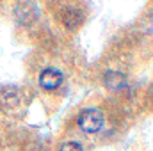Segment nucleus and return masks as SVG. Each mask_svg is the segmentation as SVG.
I'll list each match as a JSON object with an SVG mask.
<instances>
[{"label": "nucleus", "instance_id": "obj_1", "mask_svg": "<svg viewBox=\"0 0 153 151\" xmlns=\"http://www.w3.org/2000/svg\"><path fill=\"white\" fill-rule=\"evenodd\" d=\"M103 112L98 109H85L78 115V126L84 133H98L103 128Z\"/></svg>", "mask_w": 153, "mask_h": 151}, {"label": "nucleus", "instance_id": "obj_2", "mask_svg": "<svg viewBox=\"0 0 153 151\" xmlns=\"http://www.w3.org/2000/svg\"><path fill=\"white\" fill-rule=\"evenodd\" d=\"M62 80H64V76H62V73H61L59 70H55V68H46V70H43L41 75H39V85H41L45 91H53V89H57V87L62 84Z\"/></svg>", "mask_w": 153, "mask_h": 151}, {"label": "nucleus", "instance_id": "obj_3", "mask_svg": "<svg viewBox=\"0 0 153 151\" xmlns=\"http://www.w3.org/2000/svg\"><path fill=\"white\" fill-rule=\"evenodd\" d=\"M105 85L109 89H112V91H119V89H123L126 85V80H125V76L121 75V73L111 71V73L105 75Z\"/></svg>", "mask_w": 153, "mask_h": 151}, {"label": "nucleus", "instance_id": "obj_4", "mask_svg": "<svg viewBox=\"0 0 153 151\" xmlns=\"http://www.w3.org/2000/svg\"><path fill=\"white\" fill-rule=\"evenodd\" d=\"M59 151H82V146L78 142H66L59 148Z\"/></svg>", "mask_w": 153, "mask_h": 151}, {"label": "nucleus", "instance_id": "obj_5", "mask_svg": "<svg viewBox=\"0 0 153 151\" xmlns=\"http://www.w3.org/2000/svg\"><path fill=\"white\" fill-rule=\"evenodd\" d=\"M148 27H150V32L153 34V13L150 14V23H148Z\"/></svg>", "mask_w": 153, "mask_h": 151}]
</instances>
